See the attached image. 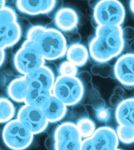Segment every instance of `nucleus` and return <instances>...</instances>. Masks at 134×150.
<instances>
[{
    "instance_id": "obj_17",
    "label": "nucleus",
    "mask_w": 134,
    "mask_h": 150,
    "mask_svg": "<svg viewBox=\"0 0 134 150\" xmlns=\"http://www.w3.org/2000/svg\"><path fill=\"white\" fill-rule=\"evenodd\" d=\"M29 89V84L25 76L13 79L9 83L7 88V93L12 100L18 103L25 101L27 92Z\"/></svg>"
},
{
    "instance_id": "obj_14",
    "label": "nucleus",
    "mask_w": 134,
    "mask_h": 150,
    "mask_svg": "<svg viewBox=\"0 0 134 150\" xmlns=\"http://www.w3.org/2000/svg\"><path fill=\"white\" fill-rule=\"evenodd\" d=\"M22 35L18 22L0 24V47L6 49L14 46Z\"/></svg>"
},
{
    "instance_id": "obj_23",
    "label": "nucleus",
    "mask_w": 134,
    "mask_h": 150,
    "mask_svg": "<svg viewBox=\"0 0 134 150\" xmlns=\"http://www.w3.org/2000/svg\"><path fill=\"white\" fill-rule=\"evenodd\" d=\"M18 15L12 7L6 6L0 10V24L17 22Z\"/></svg>"
},
{
    "instance_id": "obj_38",
    "label": "nucleus",
    "mask_w": 134,
    "mask_h": 150,
    "mask_svg": "<svg viewBox=\"0 0 134 150\" xmlns=\"http://www.w3.org/2000/svg\"><path fill=\"white\" fill-rule=\"evenodd\" d=\"M6 59V51L5 49L0 47V67L4 64Z\"/></svg>"
},
{
    "instance_id": "obj_22",
    "label": "nucleus",
    "mask_w": 134,
    "mask_h": 150,
    "mask_svg": "<svg viewBox=\"0 0 134 150\" xmlns=\"http://www.w3.org/2000/svg\"><path fill=\"white\" fill-rule=\"evenodd\" d=\"M119 142L129 145L134 143V127L118 125L115 129Z\"/></svg>"
},
{
    "instance_id": "obj_19",
    "label": "nucleus",
    "mask_w": 134,
    "mask_h": 150,
    "mask_svg": "<svg viewBox=\"0 0 134 150\" xmlns=\"http://www.w3.org/2000/svg\"><path fill=\"white\" fill-rule=\"evenodd\" d=\"M66 56L68 61L79 67L84 66L87 63L90 54L85 45L77 43L68 46Z\"/></svg>"
},
{
    "instance_id": "obj_1",
    "label": "nucleus",
    "mask_w": 134,
    "mask_h": 150,
    "mask_svg": "<svg viewBox=\"0 0 134 150\" xmlns=\"http://www.w3.org/2000/svg\"><path fill=\"white\" fill-rule=\"evenodd\" d=\"M126 41L121 26H97L94 38L88 44V52L97 63H106L124 51Z\"/></svg>"
},
{
    "instance_id": "obj_26",
    "label": "nucleus",
    "mask_w": 134,
    "mask_h": 150,
    "mask_svg": "<svg viewBox=\"0 0 134 150\" xmlns=\"http://www.w3.org/2000/svg\"><path fill=\"white\" fill-rule=\"evenodd\" d=\"M71 112L72 116L77 119V120L89 117V114L86 106L84 104H81L80 102L72 106Z\"/></svg>"
},
{
    "instance_id": "obj_27",
    "label": "nucleus",
    "mask_w": 134,
    "mask_h": 150,
    "mask_svg": "<svg viewBox=\"0 0 134 150\" xmlns=\"http://www.w3.org/2000/svg\"><path fill=\"white\" fill-rule=\"evenodd\" d=\"M46 28V27L44 26H40V25L32 26L31 28L29 29L28 33L26 34L27 39L34 40Z\"/></svg>"
},
{
    "instance_id": "obj_37",
    "label": "nucleus",
    "mask_w": 134,
    "mask_h": 150,
    "mask_svg": "<svg viewBox=\"0 0 134 150\" xmlns=\"http://www.w3.org/2000/svg\"><path fill=\"white\" fill-rule=\"evenodd\" d=\"M62 5H63L62 0H56L55 6H54V9L49 13L54 12V15L56 14V13L58 11L60 10V9L62 8ZM49 13H48V14H49Z\"/></svg>"
},
{
    "instance_id": "obj_30",
    "label": "nucleus",
    "mask_w": 134,
    "mask_h": 150,
    "mask_svg": "<svg viewBox=\"0 0 134 150\" xmlns=\"http://www.w3.org/2000/svg\"><path fill=\"white\" fill-rule=\"evenodd\" d=\"M123 36L126 41H131L134 39V28L127 26L123 28Z\"/></svg>"
},
{
    "instance_id": "obj_41",
    "label": "nucleus",
    "mask_w": 134,
    "mask_h": 150,
    "mask_svg": "<svg viewBox=\"0 0 134 150\" xmlns=\"http://www.w3.org/2000/svg\"><path fill=\"white\" fill-rule=\"evenodd\" d=\"M129 8L131 12L134 13V0H129Z\"/></svg>"
},
{
    "instance_id": "obj_28",
    "label": "nucleus",
    "mask_w": 134,
    "mask_h": 150,
    "mask_svg": "<svg viewBox=\"0 0 134 150\" xmlns=\"http://www.w3.org/2000/svg\"><path fill=\"white\" fill-rule=\"evenodd\" d=\"M111 116V111L109 108H105L102 109L101 110L97 111L96 112V117L99 121L106 122L110 119Z\"/></svg>"
},
{
    "instance_id": "obj_33",
    "label": "nucleus",
    "mask_w": 134,
    "mask_h": 150,
    "mask_svg": "<svg viewBox=\"0 0 134 150\" xmlns=\"http://www.w3.org/2000/svg\"><path fill=\"white\" fill-rule=\"evenodd\" d=\"M105 102L103 98H99L98 99L94 101L92 103V107L96 112L97 111L101 110L102 109L105 108Z\"/></svg>"
},
{
    "instance_id": "obj_4",
    "label": "nucleus",
    "mask_w": 134,
    "mask_h": 150,
    "mask_svg": "<svg viewBox=\"0 0 134 150\" xmlns=\"http://www.w3.org/2000/svg\"><path fill=\"white\" fill-rule=\"evenodd\" d=\"M34 136L28 127L17 119L7 122L2 131L3 142L12 150L27 149L32 143Z\"/></svg>"
},
{
    "instance_id": "obj_25",
    "label": "nucleus",
    "mask_w": 134,
    "mask_h": 150,
    "mask_svg": "<svg viewBox=\"0 0 134 150\" xmlns=\"http://www.w3.org/2000/svg\"><path fill=\"white\" fill-rule=\"evenodd\" d=\"M58 72L60 76H77L79 74L78 67L69 61H65L60 63Z\"/></svg>"
},
{
    "instance_id": "obj_29",
    "label": "nucleus",
    "mask_w": 134,
    "mask_h": 150,
    "mask_svg": "<svg viewBox=\"0 0 134 150\" xmlns=\"http://www.w3.org/2000/svg\"><path fill=\"white\" fill-rule=\"evenodd\" d=\"M77 77L83 82L84 86H85L86 84L90 83L92 81L91 74L87 71H82L79 72L77 75Z\"/></svg>"
},
{
    "instance_id": "obj_24",
    "label": "nucleus",
    "mask_w": 134,
    "mask_h": 150,
    "mask_svg": "<svg viewBox=\"0 0 134 150\" xmlns=\"http://www.w3.org/2000/svg\"><path fill=\"white\" fill-rule=\"evenodd\" d=\"M91 71L95 76L107 78L111 76V71L113 72V68L107 62L98 63L97 64L93 65L91 68Z\"/></svg>"
},
{
    "instance_id": "obj_39",
    "label": "nucleus",
    "mask_w": 134,
    "mask_h": 150,
    "mask_svg": "<svg viewBox=\"0 0 134 150\" xmlns=\"http://www.w3.org/2000/svg\"><path fill=\"white\" fill-rule=\"evenodd\" d=\"M113 92H114V94L119 95L121 96H123L125 94V90L121 86H117V87L115 88L114 90H113Z\"/></svg>"
},
{
    "instance_id": "obj_7",
    "label": "nucleus",
    "mask_w": 134,
    "mask_h": 150,
    "mask_svg": "<svg viewBox=\"0 0 134 150\" xmlns=\"http://www.w3.org/2000/svg\"><path fill=\"white\" fill-rule=\"evenodd\" d=\"M119 142L114 129L107 126L101 127L91 137L83 139L81 150H116Z\"/></svg>"
},
{
    "instance_id": "obj_44",
    "label": "nucleus",
    "mask_w": 134,
    "mask_h": 150,
    "mask_svg": "<svg viewBox=\"0 0 134 150\" xmlns=\"http://www.w3.org/2000/svg\"><path fill=\"white\" fill-rule=\"evenodd\" d=\"M116 150H123V149H118V148H117Z\"/></svg>"
},
{
    "instance_id": "obj_2",
    "label": "nucleus",
    "mask_w": 134,
    "mask_h": 150,
    "mask_svg": "<svg viewBox=\"0 0 134 150\" xmlns=\"http://www.w3.org/2000/svg\"><path fill=\"white\" fill-rule=\"evenodd\" d=\"M32 41L46 61L58 59L67 53V40L57 28H46Z\"/></svg>"
},
{
    "instance_id": "obj_31",
    "label": "nucleus",
    "mask_w": 134,
    "mask_h": 150,
    "mask_svg": "<svg viewBox=\"0 0 134 150\" xmlns=\"http://www.w3.org/2000/svg\"><path fill=\"white\" fill-rule=\"evenodd\" d=\"M18 22L20 25V28H21L22 34H23L24 30L26 32V33L27 34L28 30L31 28L32 26L30 25V23H29V20L26 18H20L18 19Z\"/></svg>"
},
{
    "instance_id": "obj_21",
    "label": "nucleus",
    "mask_w": 134,
    "mask_h": 150,
    "mask_svg": "<svg viewBox=\"0 0 134 150\" xmlns=\"http://www.w3.org/2000/svg\"><path fill=\"white\" fill-rule=\"evenodd\" d=\"M76 125L83 139L91 137L97 129L95 122L89 117L77 120Z\"/></svg>"
},
{
    "instance_id": "obj_12",
    "label": "nucleus",
    "mask_w": 134,
    "mask_h": 150,
    "mask_svg": "<svg viewBox=\"0 0 134 150\" xmlns=\"http://www.w3.org/2000/svg\"><path fill=\"white\" fill-rule=\"evenodd\" d=\"M56 0H16L18 10L30 16L48 14L53 10Z\"/></svg>"
},
{
    "instance_id": "obj_13",
    "label": "nucleus",
    "mask_w": 134,
    "mask_h": 150,
    "mask_svg": "<svg viewBox=\"0 0 134 150\" xmlns=\"http://www.w3.org/2000/svg\"><path fill=\"white\" fill-rule=\"evenodd\" d=\"M54 23L61 32L74 31L79 23L78 14L72 8H62L54 15Z\"/></svg>"
},
{
    "instance_id": "obj_32",
    "label": "nucleus",
    "mask_w": 134,
    "mask_h": 150,
    "mask_svg": "<svg viewBox=\"0 0 134 150\" xmlns=\"http://www.w3.org/2000/svg\"><path fill=\"white\" fill-rule=\"evenodd\" d=\"M123 100V96H119V95L113 94L109 98V104L111 107L116 108L117 106Z\"/></svg>"
},
{
    "instance_id": "obj_15",
    "label": "nucleus",
    "mask_w": 134,
    "mask_h": 150,
    "mask_svg": "<svg viewBox=\"0 0 134 150\" xmlns=\"http://www.w3.org/2000/svg\"><path fill=\"white\" fill-rule=\"evenodd\" d=\"M42 110L48 122L54 123L64 119L67 112V106L52 94Z\"/></svg>"
},
{
    "instance_id": "obj_40",
    "label": "nucleus",
    "mask_w": 134,
    "mask_h": 150,
    "mask_svg": "<svg viewBox=\"0 0 134 150\" xmlns=\"http://www.w3.org/2000/svg\"><path fill=\"white\" fill-rule=\"evenodd\" d=\"M101 1H102V0H88V5H89L91 8L94 9L95 7Z\"/></svg>"
},
{
    "instance_id": "obj_45",
    "label": "nucleus",
    "mask_w": 134,
    "mask_h": 150,
    "mask_svg": "<svg viewBox=\"0 0 134 150\" xmlns=\"http://www.w3.org/2000/svg\"><path fill=\"white\" fill-rule=\"evenodd\" d=\"M0 131H1V129H0Z\"/></svg>"
},
{
    "instance_id": "obj_18",
    "label": "nucleus",
    "mask_w": 134,
    "mask_h": 150,
    "mask_svg": "<svg viewBox=\"0 0 134 150\" xmlns=\"http://www.w3.org/2000/svg\"><path fill=\"white\" fill-rule=\"evenodd\" d=\"M52 94L53 93L51 90L29 86L24 104L42 109L46 104Z\"/></svg>"
},
{
    "instance_id": "obj_36",
    "label": "nucleus",
    "mask_w": 134,
    "mask_h": 150,
    "mask_svg": "<svg viewBox=\"0 0 134 150\" xmlns=\"http://www.w3.org/2000/svg\"><path fill=\"white\" fill-rule=\"evenodd\" d=\"M89 95H88V99L91 102H93L94 101L96 100L99 98V94L98 92V91L95 90V89H92L89 91Z\"/></svg>"
},
{
    "instance_id": "obj_20",
    "label": "nucleus",
    "mask_w": 134,
    "mask_h": 150,
    "mask_svg": "<svg viewBox=\"0 0 134 150\" xmlns=\"http://www.w3.org/2000/svg\"><path fill=\"white\" fill-rule=\"evenodd\" d=\"M15 108L13 102L7 98H0V123H7L13 119Z\"/></svg>"
},
{
    "instance_id": "obj_9",
    "label": "nucleus",
    "mask_w": 134,
    "mask_h": 150,
    "mask_svg": "<svg viewBox=\"0 0 134 150\" xmlns=\"http://www.w3.org/2000/svg\"><path fill=\"white\" fill-rule=\"evenodd\" d=\"M17 119L28 127L34 135L46 130L49 123L42 109L26 104L18 110Z\"/></svg>"
},
{
    "instance_id": "obj_42",
    "label": "nucleus",
    "mask_w": 134,
    "mask_h": 150,
    "mask_svg": "<svg viewBox=\"0 0 134 150\" xmlns=\"http://www.w3.org/2000/svg\"><path fill=\"white\" fill-rule=\"evenodd\" d=\"M7 0H0V10L6 6Z\"/></svg>"
},
{
    "instance_id": "obj_8",
    "label": "nucleus",
    "mask_w": 134,
    "mask_h": 150,
    "mask_svg": "<svg viewBox=\"0 0 134 150\" xmlns=\"http://www.w3.org/2000/svg\"><path fill=\"white\" fill-rule=\"evenodd\" d=\"M55 150H81L83 137L76 123L65 122L56 127L54 133Z\"/></svg>"
},
{
    "instance_id": "obj_16",
    "label": "nucleus",
    "mask_w": 134,
    "mask_h": 150,
    "mask_svg": "<svg viewBox=\"0 0 134 150\" xmlns=\"http://www.w3.org/2000/svg\"><path fill=\"white\" fill-rule=\"evenodd\" d=\"M118 125L134 127V97L123 99L115 110Z\"/></svg>"
},
{
    "instance_id": "obj_35",
    "label": "nucleus",
    "mask_w": 134,
    "mask_h": 150,
    "mask_svg": "<svg viewBox=\"0 0 134 150\" xmlns=\"http://www.w3.org/2000/svg\"><path fill=\"white\" fill-rule=\"evenodd\" d=\"M44 145L48 150H55V139L54 135H49L45 139Z\"/></svg>"
},
{
    "instance_id": "obj_3",
    "label": "nucleus",
    "mask_w": 134,
    "mask_h": 150,
    "mask_svg": "<svg viewBox=\"0 0 134 150\" xmlns=\"http://www.w3.org/2000/svg\"><path fill=\"white\" fill-rule=\"evenodd\" d=\"M52 93L67 106H72L83 99L85 86L77 76L59 75L56 77Z\"/></svg>"
},
{
    "instance_id": "obj_43",
    "label": "nucleus",
    "mask_w": 134,
    "mask_h": 150,
    "mask_svg": "<svg viewBox=\"0 0 134 150\" xmlns=\"http://www.w3.org/2000/svg\"><path fill=\"white\" fill-rule=\"evenodd\" d=\"M129 53L134 54V41L131 43L130 45H129Z\"/></svg>"
},
{
    "instance_id": "obj_46",
    "label": "nucleus",
    "mask_w": 134,
    "mask_h": 150,
    "mask_svg": "<svg viewBox=\"0 0 134 150\" xmlns=\"http://www.w3.org/2000/svg\"><path fill=\"white\" fill-rule=\"evenodd\" d=\"M0 150H1V149H0Z\"/></svg>"
},
{
    "instance_id": "obj_11",
    "label": "nucleus",
    "mask_w": 134,
    "mask_h": 150,
    "mask_svg": "<svg viewBox=\"0 0 134 150\" xmlns=\"http://www.w3.org/2000/svg\"><path fill=\"white\" fill-rule=\"evenodd\" d=\"M29 86L53 90L56 77L54 72L47 65H44L25 76Z\"/></svg>"
},
{
    "instance_id": "obj_34",
    "label": "nucleus",
    "mask_w": 134,
    "mask_h": 150,
    "mask_svg": "<svg viewBox=\"0 0 134 150\" xmlns=\"http://www.w3.org/2000/svg\"><path fill=\"white\" fill-rule=\"evenodd\" d=\"M72 32L73 31L70 32V33H71L68 36V40H69V42L70 43V45L80 43L81 40V36L80 35V34L77 33V32H75V33H72Z\"/></svg>"
},
{
    "instance_id": "obj_6",
    "label": "nucleus",
    "mask_w": 134,
    "mask_h": 150,
    "mask_svg": "<svg viewBox=\"0 0 134 150\" xmlns=\"http://www.w3.org/2000/svg\"><path fill=\"white\" fill-rule=\"evenodd\" d=\"M126 10L119 0H102L93 9V19L97 26H121Z\"/></svg>"
},
{
    "instance_id": "obj_10",
    "label": "nucleus",
    "mask_w": 134,
    "mask_h": 150,
    "mask_svg": "<svg viewBox=\"0 0 134 150\" xmlns=\"http://www.w3.org/2000/svg\"><path fill=\"white\" fill-rule=\"evenodd\" d=\"M113 74L126 88L134 87V54L127 53L117 59L113 66Z\"/></svg>"
},
{
    "instance_id": "obj_5",
    "label": "nucleus",
    "mask_w": 134,
    "mask_h": 150,
    "mask_svg": "<svg viewBox=\"0 0 134 150\" xmlns=\"http://www.w3.org/2000/svg\"><path fill=\"white\" fill-rule=\"evenodd\" d=\"M13 63L15 69L23 76L46 64V60L32 40L26 39L15 53Z\"/></svg>"
}]
</instances>
